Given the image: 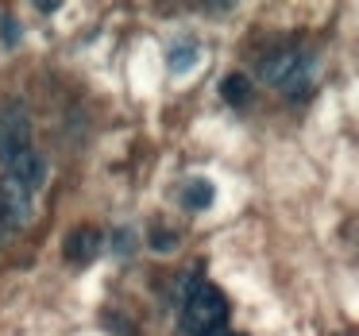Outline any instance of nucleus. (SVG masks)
Here are the masks:
<instances>
[{
    "label": "nucleus",
    "mask_w": 359,
    "mask_h": 336,
    "mask_svg": "<svg viewBox=\"0 0 359 336\" xmlns=\"http://www.w3.org/2000/svg\"><path fill=\"white\" fill-rule=\"evenodd\" d=\"M259 78L266 86L282 89L286 97L309 93L313 86V58L302 51H271L266 58H259Z\"/></svg>",
    "instance_id": "f03ea898"
},
{
    "label": "nucleus",
    "mask_w": 359,
    "mask_h": 336,
    "mask_svg": "<svg viewBox=\"0 0 359 336\" xmlns=\"http://www.w3.org/2000/svg\"><path fill=\"white\" fill-rule=\"evenodd\" d=\"M47 174H50V166H47V159H43L35 147H27L24 155H16L8 163V178L16 182V186H24L27 194H35V189L47 182Z\"/></svg>",
    "instance_id": "39448f33"
},
{
    "label": "nucleus",
    "mask_w": 359,
    "mask_h": 336,
    "mask_svg": "<svg viewBox=\"0 0 359 336\" xmlns=\"http://www.w3.org/2000/svg\"><path fill=\"white\" fill-rule=\"evenodd\" d=\"M4 39L16 43V27H12V20H4Z\"/></svg>",
    "instance_id": "f8f14e48"
},
{
    "label": "nucleus",
    "mask_w": 359,
    "mask_h": 336,
    "mask_svg": "<svg viewBox=\"0 0 359 336\" xmlns=\"http://www.w3.org/2000/svg\"><path fill=\"white\" fill-rule=\"evenodd\" d=\"M27 147H32V116L20 101H8L0 109V166H8Z\"/></svg>",
    "instance_id": "7ed1b4c3"
},
{
    "label": "nucleus",
    "mask_w": 359,
    "mask_h": 336,
    "mask_svg": "<svg viewBox=\"0 0 359 336\" xmlns=\"http://www.w3.org/2000/svg\"><path fill=\"white\" fill-rule=\"evenodd\" d=\"M228 321V302L212 282H194L182 302V328L189 336H217Z\"/></svg>",
    "instance_id": "f257e3e1"
},
{
    "label": "nucleus",
    "mask_w": 359,
    "mask_h": 336,
    "mask_svg": "<svg viewBox=\"0 0 359 336\" xmlns=\"http://www.w3.org/2000/svg\"><path fill=\"white\" fill-rule=\"evenodd\" d=\"M178 197H182V205H186L189 213H205L212 205V197H217V189H212L209 178H189L186 186L178 189Z\"/></svg>",
    "instance_id": "0eeeda50"
},
{
    "label": "nucleus",
    "mask_w": 359,
    "mask_h": 336,
    "mask_svg": "<svg viewBox=\"0 0 359 336\" xmlns=\"http://www.w3.org/2000/svg\"><path fill=\"white\" fill-rule=\"evenodd\" d=\"M220 97H224L228 105H236V109H243V105L251 101V81L243 78V74H228V78L220 81Z\"/></svg>",
    "instance_id": "6e6552de"
},
{
    "label": "nucleus",
    "mask_w": 359,
    "mask_h": 336,
    "mask_svg": "<svg viewBox=\"0 0 359 336\" xmlns=\"http://www.w3.org/2000/svg\"><path fill=\"white\" fill-rule=\"evenodd\" d=\"M101 248H104L101 232H97V228H89V224L70 228V232H66V240H62V255L70 259V263H93V259L101 255Z\"/></svg>",
    "instance_id": "423d86ee"
},
{
    "label": "nucleus",
    "mask_w": 359,
    "mask_h": 336,
    "mask_svg": "<svg viewBox=\"0 0 359 336\" xmlns=\"http://www.w3.org/2000/svg\"><path fill=\"white\" fill-rule=\"evenodd\" d=\"M104 325L112 328V336H140V328H135V321H132V317H124L120 309L104 313Z\"/></svg>",
    "instance_id": "9d476101"
},
{
    "label": "nucleus",
    "mask_w": 359,
    "mask_h": 336,
    "mask_svg": "<svg viewBox=\"0 0 359 336\" xmlns=\"http://www.w3.org/2000/svg\"><path fill=\"white\" fill-rule=\"evenodd\" d=\"M217 336H248V332H228V328H220V332Z\"/></svg>",
    "instance_id": "ddd939ff"
},
{
    "label": "nucleus",
    "mask_w": 359,
    "mask_h": 336,
    "mask_svg": "<svg viewBox=\"0 0 359 336\" xmlns=\"http://www.w3.org/2000/svg\"><path fill=\"white\" fill-rule=\"evenodd\" d=\"M27 220H32V194L12 178H4L0 182V236L24 228Z\"/></svg>",
    "instance_id": "20e7f679"
},
{
    "label": "nucleus",
    "mask_w": 359,
    "mask_h": 336,
    "mask_svg": "<svg viewBox=\"0 0 359 336\" xmlns=\"http://www.w3.org/2000/svg\"><path fill=\"white\" fill-rule=\"evenodd\" d=\"M151 251H158V255H166V251L178 248V232H170V228H151Z\"/></svg>",
    "instance_id": "9b49d317"
},
{
    "label": "nucleus",
    "mask_w": 359,
    "mask_h": 336,
    "mask_svg": "<svg viewBox=\"0 0 359 336\" xmlns=\"http://www.w3.org/2000/svg\"><path fill=\"white\" fill-rule=\"evenodd\" d=\"M194 62H197V43H178V47L170 51V70L174 74H186Z\"/></svg>",
    "instance_id": "1a4fd4ad"
}]
</instances>
